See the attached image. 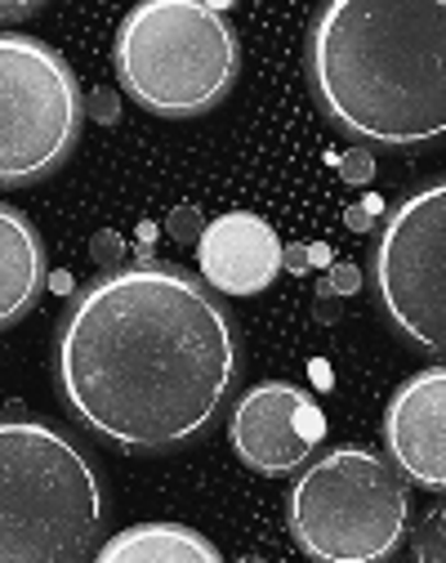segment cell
Segmentation results:
<instances>
[{"mask_svg":"<svg viewBox=\"0 0 446 563\" xmlns=\"http://www.w3.org/2000/svg\"><path fill=\"white\" fill-rule=\"evenodd\" d=\"M192 224H197V220H192V210H179V216L170 220V233H175V238H192V233H188Z\"/></svg>","mask_w":446,"mask_h":563,"instance_id":"cell-15","label":"cell"},{"mask_svg":"<svg viewBox=\"0 0 446 563\" xmlns=\"http://www.w3.org/2000/svg\"><path fill=\"white\" fill-rule=\"evenodd\" d=\"M290 537L313 563H384L411 519L398 465L366 448H335L290 487Z\"/></svg>","mask_w":446,"mask_h":563,"instance_id":"cell-5","label":"cell"},{"mask_svg":"<svg viewBox=\"0 0 446 563\" xmlns=\"http://www.w3.org/2000/svg\"><path fill=\"white\" fill-rule=\"evenodd\" d=\"M322 434H326V416L313 402V394L294 389L286 380H264L246 389L233 407V426H228L233 452L255 474H268V478L309 465Z\"/></svg>","mask_w":446,"mask_h":563,"instance_id":"cell-8","label":"cell"},{"mask_svg":"<svg viewBox=\"0 0 446 563\" xmlns=\"http://www.w3.org/2000/svg\"><path fill=\"white\" fill-rule=\"evenodd\" d=\"M309 86L357 144L446 139V0H331L309 27Z\"/></svg>","mask_w":446,"mask_h":563,"instance_id":"cell-2","label":"cell"},{"mask_svg":"<svg viewBox=\"0 0 446 563\" xmlns=\"http://www.w3.org/2000/svg\"><path fill=\"white\" fill-rule=\"evenodd\" d=\"M103 532V483L63 430L19 407L0 420V563H86Z\"/></svg>","mask_w":446,"mask_h":563,"instance_id":"cell-3","label":"cell"},{"mask_svg":"<svg viewBox=\"0 0 446 563\" xmlns=\"http://www.w3.org/2000/svg\"><path fill=\"white\" fill-rule=\"evenodd\" d=\"M197 264L205 287L223 296H259L281 273V242L272 224H264L250 210H228L201 229Z\"/></svg>","mask_w":446,"mask_h":563,"instance_id":"cell-10","label":"cell"},{"mask_svg":"<svg viewBox=\"0 0 446 563\" xmlns=\"http://www.w3.org/2000/svg\"><path fill=\"white\" fill-rule=\"evenodd\" d=\"M94 563H223V554L183 523H138L116 532Z\"/></svg>","mask_w":446,"mask_h":563,"instance_id":"cell-12","label":"cell"},{"mask_svg":"<svg viewBox=\"0 0 446 563\" xmlns=\"http://www.w3.org/2000/svg\"><path fill=\"white\" fill-rule=\"evenodd\" d=\"M81 86L58 49L36 36H0V184L54 175L81 134Z\"/></svg>","mask_w":446,"mask_h":563,"instance_id":"cell-6","label":"cell"},{"mask_svg":"<svg viewBox=\"0 0 446 563\" xmlns=\"http://www.w3.org/2000/svg\"><path fill=\"white\" fill-rule=\"evenodd\" d=\"M370 287L406 344L446 358V179L389 210L370 251Z\"/></svg>","mask_w":446,"mask_h":563,"instance_id":"cell-7","label":"cell"},{"mask_svg":"<svg viewBox=\"0 0 446 563\" xmlns=\"http://www.w3.org/2000/svg\"><path fill=\"white\" fill-rule=\"evenodd\" d=\"M415 559L420 563H446V501L433 506L415 528Z\"/></svg>","mask_w":446,"mask_h":563,"instance_id":"cell-13","label":"cell"},{"mask_svg":"<svg viewBox=\"0 0 446 563\" xmlns=\"http://www.w3.org/2000/svg\"><path fill=\"white\" fill-rule=\"evenodd\" d=\"M45 287V251L23 210L0 206V322L14 327Z\"/></svg>","mask_w":446,"mask_h":563,"instance_id":"cell-11","label":"cell"},{"mask_svg":"<svg viewBox=\"0 0 446 563\" xmlns=\"http://www.w3.org/2000/svg\"><path fill=\"white\" fill-rule=\"evenodd\" d=\"M344 175H348V179H366V175H370V157H366V153L344 157Z\"/></svg>","mask_w":446,"mask_h":563,"instance_id":"cell-14","label":"cell"},{"mask_svg":"<svg viewBox=\"0 0 446 563\" xmlns=\"http://www.w3.org/2000/svg\"><path fill=\"white\" fill-rule=\"evenodd\" d=\"M116 77L153 117H201L237 86L242 41L205 0H143L116 27Z\"/></svg>","mask_w":446,"mask_h":563,"instance_id":"cell-4","label":"cell"},{"mask_svg":"<svg viewBox=\"0 0 446 563\" xmlns=\"http://www.w3.org/2000/svg\"><path fill=\"white\" fill-rule=\"evenodd\" d=\"M237 331L205 282L143 260L94 277L54 331V385L121 452L192 443L237 385Z\"/></svg>","mask_w":446,"mask_h":563,"instance_id":"cell-1","label":"cell"},{"mask_svg":"<svg viewBox=\"0 0 446 563\" xmlns=\"http://www.w3.org/2000/svg\"><path fill=\"white\" fill-rule=\"evenodd\" d=\"M384 448L402 478L446 492V367L415 372L384 411Z\"/></svg>","mask_w":446,"mask_h":563,"instance_id":"cell-9","label":"cell"},{"mask_svg":"<svg viewBox=\"0 0 446 563\" xmlns=\"http://www.w3.org/2000/svg\"><path fill=\"white\" fill-rule=\"evenodd\" d=\"M242 563H264V559H242Z\"/></svg>","mask_w":446,"mask_h":563,"instance_id":"cell-16","label":"cell"}]
</instances>
